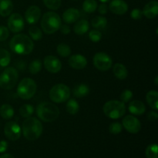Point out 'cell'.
<instances>
[{
	"label": "cell",
	"mask_w": 158,
	"mask_h": 158,
	"mask_svg": "<svg viewBox=\"0 0 158 158\" xmlns=\"http://www.w3.org/2000/svg\"><path fill=\"white\" fill-rule=\"evenodd\" d=\"M8 149V143L6 140H1L0 141V153L6 152Z\"/></svg>",
	"instance_id": "obj_44"
},
{
	"label": "cell",
	"mask_w": 158,
	"mask_h": 158,
	"mask_svg": "<svg viewBox=\"0 0 158 158\" xmlns=\"http://www.w3.org/2000/svg\"><path fill=\"white\" fill-rule=\"evenodd\" d=\"M89 28V23L87 20L81 19L80 21L76 22V24L73 27V30L77 35H83L86 33Z\"/></svg>",
	"instance_id": "obj_22"
},
{
	"label": "cell",
	"mask_w": 158,
	"mask_h": 158,
	"mask_svg": "<svg viewBox=\"0 0 158 158\" xmlns=\"http://www.w3.org/2000/svg\"><path fill=\"white\" fill-rule=\"evenodd\" d=\"M36 89V83L32 79L24 78L18 85L17 94L23 100H29L35 95Z\"/></svg>",
	"instance_id": "obj_7"
},
{
	"label": "cell",
	"mask_w": 158,
	"mask_h": 158,
	"mask_svg": "<svg viewBox=\"0 0 158 158\" xmlns=\"http://www.w3.org/2000/svg\"><path fill=\"white\" fill-rule=\"evenodd\" d=\"M0 115L5 120H9L14 116V110L9 104H3L0 107Z\"/></svg>",
	"instance_id": "obj_25"
},
{
	"label": "cell",
	"mask_w": 158,
	"mask_h": 158,
	"mask_svg": "<svg viewBox=\"0 0 158 158\" xmlns=\"http://www.w3.org/2000/svg\"><path fill=\"white\" fill-rule=\"evenodd\" d=\"M34 113V107L30 104H23L19 108V114L22 117L28 118L30 117Z\"/></svg>",
	"instance_id": "obj_30"
},
{
	"label": "cell",
	"mask_w": 158,
	"mask_h": 158,
	"mask_svg": "<svg viewBox=\"0 0 158 158\" xmlns=\"http://www.w3.org/2000/svg\"><path fill=\"white\" fill-rule=\"evenodd\" d=\"M89 92V86L84 83H81V84L77 85L74 87L73 93V95L75 96L77 98H83V97H86L88 95Z\"/></svg>",
	"instance_id": "obj_24"
},
{
	"label": "cell",
	"mask_w": 158,
	"mask_h": 158,
	"mask_svg": "<svg viewBox=\"0 0 158 158\" xmlns=\"http://www.w3.org/2000/svg\"><path fill=\"white\" fill-rule=\"evenodd\" d=\"M74 1H77V0H74Z\"/></svg>",
	"instance_id": "obj_48"
},
{
	"label": "cell",
	"mask_w": 158,
	"mask_h": 158,
	"mask_svg": "<svg viewBox=\"0 0 158 158\" xmlns=\"http://www.w3.org/2000/svg\"><path fill=\"white\" fill-rule=\"evenodd\" d=\"M94 66L100 71H107L111 68L113 60L107 53L103 52H97L94 56Z\"/></svg>",
	"instance_id": "obj_9"
},
{
	"label": "cell",
	"mask_w": 158,
	"mask_h": 158,
	"mask_svg": "<svg viewBox=\"0 0 158 158\" xmlns=\"http://www.w3.org/2000/svg\"><path fill=\"white\" fill-rule=\"evenodd\" d=\"M11 50L19 55H28L33 50L34 43L32 39L26 34L14 35L9 43Z\"/></svg>",
	"instance_id": "obj_1"
},
{
	"label": "cell",
	"mask_w": 158,
	"mask_h": 158,
	"mask_svg": "<svg viewBox=\"0 0 158 158\" xmlns=\"http://www.w3.org/2000/svg\"><path fill=\"white\" fill-rule=\"evenodd\" d=\"M97 2L96 0H85L83 4V9L87 13H93L97 10Z\"/></svg>",
	"instance_id": "obj_29"
},
{
	"label": "cell",
	"mask_w": 158,
	"mask_h": 158,
	"mask_svg": "<svg viewBox=\"0 0 158 158\" xmlns=\"http://www.w3.org/2000/svg\"><path fill=\"white\" fill-rule=\"evenodd\" d=\"M41 17V9L37 6H29L26 11L25 18L29 24H35L40 20Z\"/></svg>",
	"instance_id": "obj_14"
},
{
	"label": "cell",
	"mask_w": 158,
	"mask_h": 158,
	"mask_svg": "<svg viewBox=\"0 0 158 158\" xmlns=\"http://www.w3.org/2000/svg\"><path fill=\"white\" fill-rule=\"evenodd\" d=\"M44 66L51 73H57L62 69V63L57 57L47 56L44 59Z\"/></svg>",
	"instance_id": "obj_13"
},
{
	"label": "cell",
	"mask_w": 158,
	"mask_h": 158,
	"mask_svg": "<svg viewBox=\"0 0 158 158\" xmlns=\"http://www.w3.org/2000/svg\"><path fill=\"white\" fill-rule=\"evenodd\" d=\"M42 69V62L40 60H35L29 64V70L32 74H37Z\"/></svg>",
	"instance_id": "obj_34"
},
{
	"label": "cell",
	"mask_w": 158,
	"mask_h": 158,
	"mask_svg": "<svg viewBox=\"0 0 158 158\" xmlns=\"http://www.w3.org/2000/svg\"><path fill=\"white\" fill-rule=\"evenodd\" d=\"M66 111L69 113L71 115H75L79 112L80 110V105H79L78 102L75 100V99H70L69 101L66 103Z\"/></svg>",
	"instance_id": "obj_28"
},
{
	"label": "cell",
	"mask_w": 158,
	"mask_h": 158,
	"mask_svg": "<svg viewBox=\"0 0 158 158\" xmlns=\"http://www.w3.org/2000/svg\"><path fill=\"white\" fill-rule=\"evenodd\" d=\"M11 61V55L8 50L0 49V66L6 67L9 65Z\"/></svg>",
	"instance_id": "obj_27"
},
{
	"label": "cell",
	"mask_w": 158,
	"mask_h": 158,
	"mask_svg": "<svg viewBox=\"0 0 158 158\" xmlns=\"http://www.w3.org/2000/svg\"><path fill=\"white\" fill-rule=\"evenodd\" d=\"M146 100L148 105L154 110L158 109V93L157 90H151L147 94Z\"/></svg>",
	"instance_id": "obj_23"
},
{
	"label": "cell",
	"mask_w": 158,
	"mask_h": 158,
	"mask_svg": "<svg viewBox=\"0 0 158 158\" xmlns=\"http://www.w3.org/2000/svg\"><path fill=\"white\" fill-rule=\"evenodd\" d=\"M9 36V30L6 26H0V42L6 41Z\"/></svg>",
	"instance_id": "obj_39"
},
{
	"label": "cell",
	"mask_w": 158,
	"mask_h": 158,
	"mask_svg": "<svg viewBox=\"0 0 158 158\" xmlns=\"http://www.w3.org/2000/svg\"><path fill=\"white\" fill-rule=\"evenodd\" d=\"M70 89L63 83H59L51 88L49 98L54 103H64L70 97Z\"/></svg>",
	"instance_id": "obj_8"
},
{
	"label": "cell",
	"mask_w": 158,
	"mask_h": 158,
	"mask_svg": "<svg viewBox=\"0 0 158 158\" xmlns=\"http://www.w3.org/2000/svg\"><path fill=\"white\" fill-rule=\"evenodd\" d=\"M91 25L96 29H103L107 26V19L103 16H96L91 20Z\"/></svg>",
	"instance_id": "obj_26"
},
{
	"label": "cell",
	"mask_w": 158,
	"mask_h": 158,
	"mask_svg": "<svg viewBox=\"0 0 158 158\" xmlns=\"http://www.w3.org/2000/svg\"><path fill=\"white\" fill-rule=\"evenodd\" d=\"M0 158H14V157L10 154H6L2 155L1 157H0Z\"/></svg>",
	"instance_id": "obj_45"
},
{
	"label": "cell",
	"mask_w": 158,
	"mask_h": 158,
	"mask_svg": "<svg viewBox=\"0 0 158 158\" xmlns=\"http://www.w3.org/2000/svg\"><path fill=\"white\" fill-rule=\"evenodd\" d=\"M19 73L14 67H6L0 75V87L6 90L14 88L18 82Z\"/></svg>",
	"instance_id": "obj_6"
},
{
	"label": "cell",
	"mask_w": 158,
	"mask_h": 158,
	"mask_svg": "<svg viewBox=\"0 0 158 158\" xmlns=\"http://www.w3.org/2000/svg\"><path fill=\"white\" fill-rule=\"evenodd\" d=\"M43 124L35 117H28L23 123V134L26 140L34 141L41 136Z\"/></svg>",
	"instance_id": "obj_2"
},
{
	"label": "cell",
	"mask_w": 158,
	"mask_h": 158,
	"mask_svg": "<svg viewBox=\"0 0 158 158\" xmlns=\"http://www.w3.org/2000/svg\"><path fill=\"white\" fill-rule=\"evenodd\" d=\"M122 126L127 132L133 134L139 133L141 129V123L140 120L132 115H127L123 119Z\"/></svg>",
	"instance_id": "obj_10"
},
{
	"label": "cell",
	"mask_w": 158,
	"mask_h": 158,
	"mask_svg": "<svg viewBox=\"0 0 158 158\" xmlns=\"http://www.w3.org/2000/svg\"><path fill=\"white\" fill-rule=\"evenodd\" d=\"M4 134L9 140L15 141L19 140L21 137L22 129L16 122H8L4 127Z\"/></svg>",
	"instance_id": "obj_11"
},
{
	"label": "cell",
	"mask_w": 158,
	"mask_h": 158,
	"mask_svg": "<svg viewBox=\"0 0 158 158\" xmlns=\"http://www.w3.org/2000/svg\"><path fill=\"white\" fill-rule=\"evenodd\" d=\"M69 65L75 69H83L87 65V60L80 54H75L69 57Z\"/></svg>",
	"instance_id": "obj_16"
},
{
	"label": "cell",
	"mask_w": 158,
	"mask_h": 158,
	"mask_svg": "<svg viewBox=\"0 0 158 158\" xmlns=\"http://www.w3.org/2000/svg\"><path fill=\"white\" fill-rule=\"evenodd\" d=\"M13 10L12 0H0V15L6 17L10 15Z\"/></svg>",
	"instance_id": "obj_20"
},
{
	"label": "cell",
	"mask_w": 158,
	"mask_h": 158,
	"mask_svg": "<svg viewBox=\"0 0 158 158\" xmlns=\"http://www.w3.org/2000/svg\"><path fill=\"white\" fill-rule=\"evenodd\" d=\"M57 53L62 57H67L71 54V49L66 43H60L57 46Z\"/></svg>",
	"instance_id": "obj_31"
},
{
	"label": "cell",
	"mask_w": 158,
	"mask_h": 158,
	"mask_svg": "<svg viewBox=\"0 0 158 158\" xmlns=\"http://www.w3.org/2000/svg\"><path fill=\"white\" fill-rule=\"evenodd\" d=\"M60 31H61L62 33L64 34V35H68V34L70 32V28H69V26L66 24H63V25L61 24V26H60Z\"/></svg>",
	"instance_id": "obj_41"
},
{
	"label": "cell",
	"mask_w": 158,
	"mask_h": 158,
	"mask_svg": "<svg viewBox=\"0 0 158 158\" xmlns=\"http://www.w3.org/2000/svg\"><path fill=\"white\" fill-rule=\"evenodd\" d=\"M157 117L158 114H157V112H154V111H151V112L148 114V120H151V121H156Z\"/></svg>",
	"instance_id": "obj_43"
},
{
	"label": "cell",
	"mask_w": 158,
	"mask_h": 158,
	"mask_svg": "<svg viewBox=\"0 0 158 158\" xmlns=\"http://www.w3.org/2000/svg\"><path fill=\"white\" fill-rule=\"evenodd\" d=\"M29 34L30 35V38L32 40L35 41H38V40H41L43 37V33H42L41 29L37 26H31L29 29Z\"/></svg>",
	"instance_id": "obj_32"
},
{
	"label": "cell",
	"mask_w": 158,
	"mask_h": 158,
	"mask_svg": "<svg viewBox=\"0 0 158 158\" xmlns=\"http://www.w3.org/2000/svg\"><path fill=\"white\" fill-rule=\"evenodd\" d=\"M132 97H133L132 91H131V89H125V90H123V92L121 93L120 98L123 103H128V102L132 99Z\"/></svg>",
	"instance_id": "obj_38"
},
{
	"label": "cell",
	"mask_w": 158,
	"mask_h": 158,
	"mask_svg": "<svg viewBox=\"0 0 158 158\" xmlns=\"http://www.w3.org/2000/svg\"><path fill=\"white\" fill-rule=\"evenodd\" d=\"M122 130H123V126L119 122H114L109 127V131L114 135H117V134L121 133Z\"/></svg>",
	"instance_id": "obj_36"
},
{
	"label": "cell",
	"mask_w": 158,
	"mask_h": 158,
	"mask_svg": "<svg viewBox=\"0 0 158 158\" xmlns=\"http://www.w3.org/2000/svg\"><path fill=\"white\" fill-rule=\"evenodd\" d=\"M128 110L134 115H142L146 111V106L144 103L140 100H133L129 103Z\"/></svg>",
	"instance_id": "obj_19"
},
{
	"label": "cell",
	"mask_w": 158,
	"mask_h": 158,
	"mask_svg": "<svg viewBox=\"0 0 158 158\" xmlns=\"http://www.w3.org/2000/svg\"><path fill=\"white\" fill-rule=\"evenodd\" d=\"M25 23L23 16L19 13H13L8 19V29L12 32L18 33L24 29Z\"/></svg>",
	"instance_id": "obj_12"
},
{
	"label": "cell",
	"mask_w": 158,
	"mask_h": 158,
	"mask_svg": "<svg viewBox=\"0 0 158 158\" xmlns=\"http://www.w3.org/2000/svg\"><path fill=\"white\" fill-rule=\"evenodd\" d=\"M111 12L116 15H123L128 10V5L123 0H113L109 5Z\"/></svg>",
	"instance_id": "obj_15"
},
{
	"label": "cell",
	"mask_w": 158,
	"mask_h": 158,
	"mask_svg": "<svg viewBox=\"0 0 158 158\" xmlns=\"http://www.w3.org/2000/svg\"><path fill=\"white\" fill-rule=\"evenodd\" d=\"M114 76L119 80H125L128 76V70L126 66L121 63H116L113 68Z\"/></svg>",
	"instance_id": "obj_21"
},
{
	"label": "cell",
	"mask_w": 158,
	"mask_h": 158,
	"mask_svg": "<svg viewBox=\"0 0 158 158\" xmlns=\"http://www.w3.org/2000/svg\"><path fill=\"white\" fill-rule=\"evenodd\" d=\"M143 16V11L140 9H134L131 11V17L133 19L138 20L140 19Z\"/></svg>",
	"instance_id": "obj_40"
},
{
	"label": "cell",
	"mask_w": 158,
	"mask_h": 158,
	"mask_svg": "<svg viewBox=\"0 0 158 158\" xmlns=\"http://www.w3.org/2000/svg\"><path fill=\"white\" fill-rule=\"evenodd\" d=\"M80 16V12L78 9L75 8H69L63 12V19L67 24H71L76 23Z\"/></svg>",
	"instance_id": "obj_17"
},
{
	"label": "cell",
	"mask_w": 158,
	"mask_h": 158,
	"mask_svg": "<svg viewBox=\"0 0 158 158\" xmlns=\"http://www.w3.org/2000/svg\"><path fill=\"white\" fill-rule=\"evenodd\" d=\"M158 85V77L157 76V77H155V86H157Z\"/></svg>",
	"instance_id": "obj_46"
},
{
	"label": "cell",
	"mask_w": 158,
	"mask_h": 158,
	"mask_svg": "<svg viewBox=\"0 0 158 158\" xmlns=\"http://www.w3.org/2000/svg\"><path fill=\"white\" fill-rule=\"evenodd\" d=\"M103 113L110 119L121 118L126 113L125 103L119 100H110L107 101L103 107Z\"/></svg>",
	"instance_id": "obj_5"
},
{
	"label": "cell",
	"mask_w": 158,
	"mask_h": 158,
	"mask_svg": "<svg viewBox=\"0 0 158 158\" xmlns=\"http://www.w3.org/2000/svg\"><path fill=\"white\" fill-rule=\"evenodd\" d=\"M61 19L60 15L54 12H47L43 15L41 20V27L46 34L55 33L60 29Z\"/></svg>",
	"instance_id": "obj_4"
},
{
	"label": "cell",
	"mask_w": 158,
	"mask_h": 158,
	"mask_svg": "<svg viewBox=\"0 0 158 158\" xmlns=\"http://www.w3.org/2000/svg\"><path fill=\"white\" fill-rule=\"evenodd\" d=\"M143 15L148 19H154L158 14V2L157 1H151L143 7Z\"/></svg>",
	"instance_id": "obj_18"
},
{
	"label": "cell",
	"mask_w": 158,
	"mask_h": 158,
	"mask_svg": "<svg viewBox=\"0 0 158 158\" xmlns=\"http://www.w3.org/2000/svg\"><path fill=\"white\" fill-rule=\"evenodd\" d=\"M98 10H99V12H100V14H102V15H104V14H106V12H107L108 6H106L105 3H102V4L99 6Z\"/></svg>",
	"instance_id": "obj_42"
},
{
	"label": "cell",
	"mask_w": 158,
	"mask_h": 158,
	"mask_svg": "<svg viewBox=\"0 0 158 158\" xmlns=\"http://www.w3.org/2000/svg\"><path fill=\"white\" fill-rule=\"evenodd\" d=\"M157 145L156 143L150 144L147 148L145 154L147 158H158L157 157Z\"/></svg>",
	"instance_id": "obj_33"
},
{
	"label": "cell",
	"mask_w": 158,
	"mask_h": 158,
	"mask_svg": "<svg viewBox=\"0 0 158 158\" xmlns=\"http://www.w3.org/2000/svg\"><path fill=\"white\" fill-rule=\"evenodd\" d=\"M100 1L103 3H106V2H109L110 0H100Z\"/></svg>",
	"instance_id": "obj_47"
},
{
	"label": "cell",
	"mask_w": 158,
	"mask_h": 158,
	"mask_svg": "<svg viewBox=\"0 0 158 158\" xmlns=\"http://www.w3.org/2000/svg\"><path fill=\"white\" fill-rule=\"evenodd\" d=\"M43 2L51 10H57L61 6V0H43Z\"/></svg>",
	"instance_id": "obj_35"
},
{
	"label": "cell",
	"mask_w": 158,
	"mask_h": 158,
	"mask_svg": "<svg viewBox=\"0 0 158 158\" xmlns=\"http://www.w3.org/2000/svg\"><path fill=\"white\" fill-rule=\"evenodd\" d=\"M89 38L94 43H98L102 39V33L99 29H93L89 32Z\"/></svg>",
	"instance_id": "obj_37"
},
{
	"label": "cell",
	"mask_w": 158,
	"mask_h": 158,
	"mask_svg": "<svg viewBox=\"0 0 158 158\" xmlns=\"http://www.w3.org/2000/svg\"><path fill=\"white\" fill-rule=\"evenodd\" d=\"M36 114L43 122L51 123L56 120L60 116V110L54 103L49 102L40 103L36 107Z\"/></svg>",
	"instance_id": "obj_3"
}]
</instances>
